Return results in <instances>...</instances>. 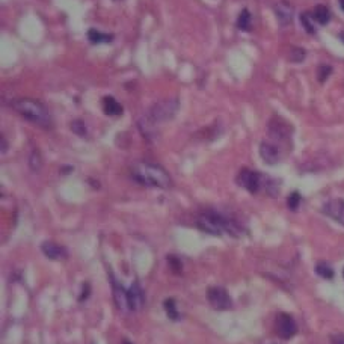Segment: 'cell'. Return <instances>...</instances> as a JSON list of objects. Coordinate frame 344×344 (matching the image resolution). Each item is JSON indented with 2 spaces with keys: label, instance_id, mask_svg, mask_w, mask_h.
I'll list each match as a JSON object with an SVG mask.
<instances>
[{
  "label": "cell",
  "instance_id": "9",
  "mask_svg": "<svg viewBox=\"0 0 344 344\" xmlns=\"http://www.w3.org/2000/svg\"><path fill=\"white\" fill-rule=\"evenodd\" d=\"M145 302V296L141 285L137 282H133L129 288H127V304H129V311L131 312H137L141 311Z\"/></svg>",
  "mask_w": 344,
  "mask_h": 344
},
{
  "label": "cell",
  "instance_id": "2",
  "mask_svg": "<svg viewBox=\"0 0 344 344\" xmlns=\"http://www.w3.org/2000/svg\"><path fill=\"white\" fill-rule=\"evenodd\" d=\"M130 177L133 180L145 187L153 189H171L172 187V178L169 172L162 168L160 164L151 163V162H133L130 166Z\"/></svg>",
  "mask_w": 344,
  "mask_h": 344
},
{
  "label": "cell",
  "instance_id": "14",
  "mask_svg": "<svg viewBox=\"0 0 344 344\" xmlns=\"http://www.w3.org/2000/svg\"><path fill=\"white\" fill-rule=\"evenodd\" d=\"M41 251L50 260H62L66 257V249L64 246L54 243V242H44L41 245Z\"/></svg>",
  "mask_w": 344,
  "mask_h": 344
},
{
  "label": "cell",
  "instance_id": "32",
  "mask_svg": "<svg viewBox=\"0 0 344 344\" xmlns=\"http://www.w3.org/2000/svg\"><path fill=\"white\" fill-rule=\"evenodd\" d=\"M343 277H344V270H343Z\"/></svg>",
  "mask_w": 344,
  "mask_h": 344
},
{
  "label": "cell",
  "instance_id": "11",
  "mask_svg": "<svg viewBox=\"0 0 344 344\" xmlns=\"http://www.w3.org/2000/svg\"><path fill=\"white\" fill-rule=\"evenodd\" d=\"M323 213L326 216H329L334 221H337L338 224H341L344 227V201L343 199H332L328 201L323 205Z\"/></svg>",
  "mask_w": 344,
  "mask_h": 344
},
{
  "label": "cell",
  "instance_id": "17",
  "mask_svg": "<svg viewBox=\"0 0 344 344\" xmlns=\"http://www.w3.org/2000/svg\"><path fill=\"white\" fill-rule=\"evenodd\" d=\"M112 35L111 33H104L100 32L97 29H89L88 31V39L92 44H101V43H107V41H112Z\"/></svg>",
  "mask_w": 344,
  "mask_h": 344
},
{
  "label": "cell",
  "instance_id": "23",
  "mask_svg": "<svg viewBox=\"0 0 344 344\" xmlns=\"http://www.w3.org/2000/svg\"><path fill=\"white\" fill-rule=\"evenodd\" d=\"M288 58H290L292 62H302L305 59V50H302L299 47H293L290 50V54H288Z\"/></svg>",
  "mask_w": 344,
  "mask_h": 344
},
{
  "label": "cell",
  "instance_id": "6",
  "mask_svg": "<svg viewBox=\"0 0 344 344\" xmlns=\"http://www.w3.org/2000/svg\"><path fill=\"white\" fill-rule=\"evenodd\" d=\"M207 299H209V304L217 311H227L232 308V300L224 287H219V285L210 287L207 290Z\"/></svg>",
  "mask_w": 344,
  "mask_h": 344
},
{
  "label": "cell",
  "instance_id": "3",
  "mask_svg": "<svg viewBox=\"0 0 344 344\" xmlns=\"http://www.w3.org/2000/svg\"><path fill=\"white\" fill-rule=\"evenodd\" d=\"M178 103L177 98H166V100H160L157 103H154L149 107V111L145 114L144 118H141L139 121V127L144 133V136L147 137H153L156 134V127L162 122L171 121L177 111H178Z\"/></svg>",
  "mask_w": 344,
  "mask_h": 344
},
{
  "label": "cell",
  "instance_id": "26",
  "mask_svg": "<svg viewBox=\"0 0 344 344\" xmlns=\"http://www.w3.org/2000/svg\"><path fill=\"white\" fill-rule=\"evenodd\" d=\"M331 73H332V68L329 66V65H320L319 66V71H317V74H319V80L320 82H325L329 76H331Z\"/></svg>",
  "mask_w": 344,
  "mask_h": 344
},
{
  "label": "cell",
  "instance_id": "16",
  "mask_svg": "<svg viewBox=\"0 0 344 344\" xmlns=\"http://www.w3.org/2000/svg\"><path fill=\"white\" fill-rule=\"evenodd\" d=\"M312 17L315 20V23H319V24H328L329 20H331V11H329L326 6L323 5H319V6H315L314 11H312Z\"/></svg>",
  "mask_w": 344,
  "mask_h": 344
},
{
  "label": "cell",
  "instance_id": "5",
  "mask_svg": "<svg viewBox=\"0 0 344 344\" xmlns=\"http://www.w3.org/2000/svg\"><path fill=\"white\" fill-rule=\"evenodd\" d=\"M269 178L270 177H267V175H263L257 171H251V169L245 168L237 174L236 181L240 187L246 189L247 192H251V194H258L261 189L266 190Z\"/></svg>",
  "mask_w": 344,
  "mask_h": 344
},
{
  "label": "cell",
  "instance_id": "15",
  "mask_svg": "<svg viewBox=\"0 0 344 344\" xmlns=\"http://www.w3.org/2000/svg\"><path fill=\"white\" fill-rule=\"evenodd\" d=\"M103 111L109 116H119L122 114V106L112 97V95H106L103 98Z\"/></svg>",
  "mask_w": 344,
  "mask_h": 344
},
{
  "label": "cell",
  "instance_id": "19",
  "mask_svg": "<svg viewBox=\"0 0 344 344\" xmlns=\"http://www.w3.org/2000/svg\"><path fill=\"white\" fill-rule=\"evenodd\" d=\"M163 307H164V311H166V315L171 320L177 322L178 319H180V312H178V308L175 305L174 299H166L163 302Z\"/></svg>",
  "mask_w": 344,
  "mask_h": 344
},
{
  "label": "cell",
  "instance_id": "20",
  "mask_svg": "<svg viewBox=\"0 0 344 344\" xmlns=\"http://www.w3.org/2000/svg\"><path fill=\"white\" fill-rule=\"evenodd\" d=\"M314 17H312V14H310V12H305V14H302L300 16V23H302V26L305 27V31L308 32V33H311V35H315V26H314Z\"/></svg>",
  "mask_w": 344,
  "mask_h": 344
},
{
  "label": "cell",
  "instance_id": "27",
  "mask_svg": "<svg viewBox=\"0 0 344 344\" xmlns=\"http://www.w3.org/2000/svg\"><path fill=\"white\" fill-rule=\"evenodd\" d=\"M332 344H344V335L343 334H335L331 337Z\"/></svg>",
  "mask_w": 344,
  "mask_h": 344
},
{
  "label": "cell",
  "instance_id": "28",
  "mask_svg": "<svg viewBox=\"0 0 344 344\" xmlns=\"http://www.w3.org/2000/svg\"><path fill=\"white\" fill-rule=\"evenodd\" d=\"M6 148H8V144H6V139H5V136L2 137V153L5 154L6 153Z\"/></svg>",
  "mask_w": 344,
  "mask_h": 344
},
{
  "label": "cell",
  "instance_id": "12",
  "mask_svg": "<svg viewBox=\"0 0 344 344\" xmlns=\"http://www.w3.org/2000/svg\"><path fill=\"white\" fill-rule=\"evenodd\" d=\"M112 279V293H114V302L119 311L126 312L129 311V304H127V288L122 287L115 278L114 275H111Z\"/></svg>",
  "mask_w": 344,
  "mask_h": 344
},
{
  "label": "cell",
  "instance_id": "21",
  "mask_svg": "<svg viewBox=\"0 0 344 344\" xmlns=\"http://www.w3.org/2000/svg\"><path fill=\"white\" fill-rule=\"evenodd\" d=\"M315 272H317V275L319 277H322L323 279H332L334 278V269L328 263H325V261H322V263H319L317 266H315Z\"/></svg>",
  "mask_w": 344,
  "mask_h": 344
},
{
  "label": "cell",
  "instance_id": "31",
  "mask_svg": "<svg viewBox=\"0 0 344 344\" xmlns=\"http://www.w3.org/2000/svg\"><path fill=\"white\" fill-rule=\"evenodd\" d=\"M122 344H133V343H130V341H127V340H126V341H124Z\"/></svg>",
  "mask_w": 344,
  "mask_h": 344
},
{
  "label": "cell",
  "instance_id": "7",
  "mask_svg": "<svg viewBox=\"0 0 344 344\" xmlns=\"http://www.w3.org/2000/svg\"><path fill=\"white\" fill-rule=\"evenodd\" d=\"M275 331L277 334L284 338V340H290L297 334V323L296 320L292 317L290 314L281 312L277 315V322H275Z\"/></svg>",
  "mask_w": 344,
  "mask_h": 344
},
{
  "label": "cell",
  "instance_id": "1",
  "mask_svg": "<svg viewBox=\"0 0 344 344\" xmlns=\"http://www.w3.org/2000/svg\"><path fill=\"white\" fill-rule=\"evenodd\" d=\"M195 225L198 229L205 234H210V236L229 234L232 237H240L243 234V225L236 217L214 209L201 212L195 219Z\"/></svg>",
  "mask_w": 344,
  "mask_h": 344
},
{
  "label": "cell",
  "instance_id": "10",
  "mask_svg": "<svg viewBox=\"0 0 344 344\" xmlns=\"http://www.w3.org/2000/svg\"><path fill=\"white\" fill-rule=\"evenodd\" d=\"M260 156L267 164H277L282 159L281 148L277 144L266 142V141L260 144Z\"/></svg>",
  "mask_w": 344,
  "mask_h": 344
},
{
  "label": "cell",
  "instance_id": "30",
  "mask_svg": "<svg viewBox=\"0 0 344 344\" xmlns=\"http://www.w3.org/2000/svg\"><path fill=\"white\" fill-rule=\"evenodd\" d=\"M340 38H341V39L344 41V32H343V33H340Z\"/></svg>",
  "mask_w": 344,
  "mask_h": 344
},
{
  "label": "cell",
  "instance_id": "18",
  "mask_svg": "<svg viewBox=\"0 0 344 344\" xmlns=\"http://www.w3.org/2000/svg\"><path fill=\"white\" fill-rule=\"evenodd\" d=\"M251 24H252L251 12L247 9H242V12L239 14V18H237V27L240 31H251Z\"/></svg>",
  "mask_w": 344,
  "mask_h": 344
},
{
  "label": "cell",
  "instance_id": "13",
  "mask_svg": "<svg viewBox=\"0 0 344 344\" xmlns=\"http://www.w3.org/2000/svg\"><path fill=\"white\" fill-rule=\"evenodd\" d=\"M275 16H277V20L281 26H288L293 21V8L288 5L287 2H279L273 6Z\"/></svg>",
  "mask_w": 344,
  "mask_h": 344
},
{
  "label": "cell",
  "instance_id": "8",
  "mask_svg": "<svg viewBox=\"0 0 344 344\" xmlns=\"http://www.w3.org/2000/svg\"><path fill=\"white\" fill-rule=\"evenodd\" d=\"M292 129L288 127V124H285L282 119H272L269 122V136L275 142H285L290 137Z\"/></svg>",
  "mask_w": 344,
  "mask_h": 344
},
{
  "label": "cell",
  "instance_id": "25",
  "mask_svg": "<svg viewBox=\"0 0 344 344\" xmlns=\"http://www.w3.org/2000/svg\"><path fill=\"white\" fill-rule=\"evenodd\" d=\"M71 130L76 134H79V136H85L86 134V126H85V122L80 121V119H76L74 122H71Z\"/></svg>",
  "mask_w": 344,
  "mask_h": 344
},
{
  "label": "cell",
  "instance_id": "24",
  "mask_svg": "<svg viewBox=\"0 0 344 344\" xmlns=\"http://www.w3.org/2000/svg\"><path fill=\"white\" fill-rule=\"evenodd\" d=\"M300 195H299V192H293V194H290V197H288L287 199V205H288V209L290 210H297V207L300 205Z\"/></svg>",
  "mask_w": 344,
  "mask_h": 344
},
{
  "label": "cell",
  "instance_id": "22",
  "mask_svg": "<svg viewBox=\"0 0 344 344\" xmlns=\"http://www.w3.org/2000/svg\"><path fill=\"white\" fill-rule=\"evenodd\" d=\"M29 166L32 171H39L41 166H43V159H41V154L38 149H33L31 156H29Z\"/></svg>",
  "mask_w": 344,
  "mask_h": 344
},
{
  "label": "cell",
  "instance_id": "29",
  "mask_svg": "<svg viewBox=\"0 0 344 344\" xmlns=\"http://www.w3.org/2000/svg\"><path fill=\"white\" fill-rule=\"evenodd\" d=\"M338 3H340V8L344 11V0H338Z\"/></svg>",
  "mask_w": 344,
  "mask_h": 344
},
{
  "label": "cell",
  "instance_id": "4",
  "mask_svg": "<svg viewBox=\"0 0 344 344\" xmlns=\"http://www.w3.org/2000/svg\"><path fill=\"white\" fill-rule=\"evenodd\" d=\"M11 107L16 111L21 118L29 121L32 124L43 127V129H50L53 126V118L49 109L38 100L33 98H16L11 101Z\"/></svg>",
  "mask_w": 344,
  "mask_h": 344
}]
</instances>
